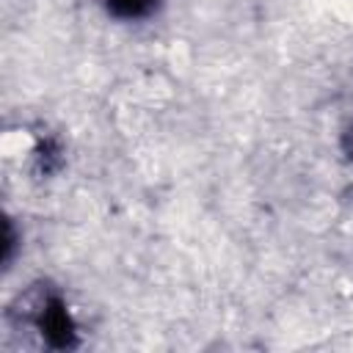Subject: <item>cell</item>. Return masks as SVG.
Listing matches in <instances>:
<instances>
[{"mask_svg":"<svg viewBox=\"0 0 353 353\" xmlns=\"http://www.w3.org/2000/svg\"><path fill=\"white\" fill-rule=\"evenodd\" d=\"M113 3L121 8V14H143L152 8V0H113Z\"/></svg>","mask_w":353,"mask_h":353,"instance_id":"6da1fadb","label":"cell"}]
</instances>
